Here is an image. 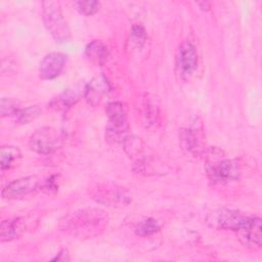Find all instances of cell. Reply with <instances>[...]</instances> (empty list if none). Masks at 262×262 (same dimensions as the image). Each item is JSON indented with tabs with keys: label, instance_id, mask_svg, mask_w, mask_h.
I'll use <instances>...</instances> for the list:
<instances>
[{
	"label": "cell",
	"instance_id": "6da1fadb",
	"mask_svg": "<svg viewBox=\"0 0 262 262\" xmlns=\"http://www.w3.org/2000/svg\"><path fill=\"white\" fill-rule=\"evenodd\" d=\"M108 224L107 214L98 208H85L72 212L60 220L61 231L76 238H93L100 235Z\"/></svg>",
	"mask_w": 262,
	"mask_h": 262
},
{
	"label": "cell",
	"instance_id": "7a4b0ae2",
	"mask_svg": "<svg viewBox=\"0 0 262 262\" xmlns=\"http://www.w3.org/2000/svg\"><path fill=\"white\" fill-rule=\"evenodd\" d=\"M42 15L46 29L56 42H68L71 39V31L63 17L59 2L44 1Z\"/></svg>",
	"mask_w": 262,
	"mask_h": 262
},
{
	"label": "cell",
	"instance_id": "3957f363",
	"mask_svg": "<svg viewBox=\"0 0 262 262\" xmlns=\"http://www.w3.org/2000/svg\"><path fill=\"white\" fill-rule=\"evenodd\" d=\"M90 193L97 203L108 207H124L132 202V194L127 188L112 182L95 184Z\"/></svg>",
	"mask_w": 262,
	"mask_h": 262
},
{
	"label": "cell",
	"instance_id": "277c9868",
	"mask_svg": "<svg viewBox=\"0 0 262 262\" xmlns=\"http://www.w3.org/2000/svg\"><path fill=\"white\" fill-rule=\"evenodd\" d=\"M63 141L64 135L61 131L52 127H41L31 135L29 146L37 154L48 155L59 148Z\"/></svg>",
	"mask_w": 262,
	"mask_h": 262
},
{
	"label": "cell",
	"instance_id": "5b68a950",
	"mask_svg": "<svg viewBox=\"0 0 262 262\" xmlns=\"http://www.w3.org/2000/svg\"><path fill=\"white\" fill-rule=\"evenodd\" d=\"M248 218L249 216L244 215L239 211L221 208L209 213L206 222L216 229L237 231L247 222Z\"/></svg>",
	"mask_w": 262,
	"mask_h": 262
},
{
	"label": "cell",
	"instance_id": "8992f818",
	"mask_svg": "<svg viewBox=\"0 0 262 262\" xmlns=\"http://www.w3.org/2000/svg\"><path fill=\"white\" fill-rule=\"evenodd\" d=\"M207 175L209 179L216 183H227L239 177L241 169L236 160L223 159L207 164Z\"/></svg>",
	"mask_w": 262,
	"mask_h": 262
},
{
	"label": "cell",
	"instance_id": "52a82bcc",
	"mask_svg": "<svg viewBox=\"0 0 262 262\" xmlns=\"http://www.w3.org/2000/svg\"><path fill=\"white\" fill-rule=\"evenodd\" d=\"M244 246L252 250H259L262 245V225L259 217L249 216L243 227L236 231Z\"/></svg>",
	"mask_w": 262,
	"mask_h": 262
},
{
	"label": "cell",
	"instance_id": "ba28073f",
	"mask_svg": "<svg viewBox=\"0 0 262 262\" xmlns=\"http://www.w3.org/2000/svg\"><path fill=\"white\" fill-rule=\"evenodd\" d=\"M40 187V180L36 176H27L9 182L2 190L3 199L13 200L27 195Z\"/></svg>",
	"mask_w": 262,
	"mask_h": 262
},
{
	"label": "cell",
	"instance_id": "9c48e42d",
	"mask_svg": "<svg viewBox=\"0 0 262 262\" xmlns=\"http://www.w3.org/2000/svg\"><path fill=\"white\" fill-rule=\"evenodd\" d=\"M67 56L61 52H50L43 57L39 67V77L51 80L59 76L64 68Z\"/></svg>",
	"mask_w": 262,
	"mask_h": 262
},
{
	"label": "cell",
	"instance_id": "30bf717a",
	"mask_svg": "<svg viewBox=\"0 0 262 262\" xmlns=\"http://www.w3.org/2000/svg\"><path fill=\"white\" fill-rule=\"evenodd\" d=\"M110 91L111 85L107 79L103 75H98L85 85L84 97L89 104L95 106Z\"/></svg>",
	"mask_w": 262,
	"mask_h": 262
},
{
	"label": "cell",
	"instance_id": "8fae6325",
	"mask_svg": "<svg viewBox=\"0 0 262 262\" xmlns=\"http://www.w3.org/2000/svg\"><path fill=\"white\" fill-rule=\"evenodd\" d=\"M177 67L182 76L191 75L198 67V53L195 47L185 42L180 45L177 53Z\"/></svg>",
	"mask_w": 262,
	"mask_h": 262
},
{
	"label": "cell",
	"instance_id": "7c38bea8",
	"mask_svg": "<svg viewBox=\"0 0 262 262\" xmlns=\"http://www.w3.org/2000/svg\"><path fill=\"white\" fill-rule=\"evenodd\" d=\"M84 91L85 85L83 87L81 85H76L71 88H68L60 94L52 98V100L49 103V106L57 112L67 111L74 104H76V102L81 98V96L84 95Z\"/></svg>",
	"mask_w": 262,
	"mask_h": 262
},
{
	"label": "cell",
	"instance_id": "4fadbf2b",
	"mask_svg": "<svg viewBox=\"0 0 262 262\" xmlns=\"http://www.w3.org/2000/svg\"><path fill=\"white\" fill-rule=\"evenodd\" d=\"M27 228V220L25 217H16L1 222L0 239L1 242H9L18 238Z\"/></svg>",
	"mask_w": 262,
	"mask_h": 262
},
{
	"label": "cell",
	"instance_id": "5bb4252c",
	"mask_svg": "<svg viewBox=\"0 0 262 262\" xmlns=\"http://www.w3.org/2000/svg\"><path fill=\"white\" fill-rule=\"evenodd\" d=\"M85 56L94 66H103L108 57V48L100 40L91 41L85 48Z\"/></svg>",
	"mask_w": 262,
	"mask_h": 262
},
{
	"label": "cell",
	"instance_id": "9a60e30c",
	"mask_svg": "<svg viewBox=\"0 0 262 262\" xmlns=\"http://www.w3.org/2000/svg\"><path fill=\"white\" fill-rule=\"evenodd\" d=\"M105 114L110 125L123 126L127 124V112L125 105L120 101L108 102L105 106Z\"/></svg>",
	"mask_w": 262,
	"mask_h": 262
},
{
	"label": "cell",
	"instance_id": "2e32d148",
	"mask_svg": "<svg viewBox=\"0 0 262 262\" xmlns=\"http://www.w3.org/2000/svg\"><path fill=\"white\" fill-rule=\"evenodd\" d=\"M21 158V152L17 146L3 145L0 148V167L1 170H7L16 165Z\"/></svg>",
	"mask_w": 262,
	"mask_h": 262
},
{
	"label": "cell",
	"instance_id": "e0dca14e",
	"mask_svg": "<svg viewBox=\"0 0 262 262\" xmlns=\"http://www.w3.org/2000/svg\"><path fill=\"white\" fill-rule=\"evenodd\" d=\"M143 106V118L148 126H156L160 123V107L149 94H146L142 101Z\"/></svg>",
	"mask_w": 262,
	"mask_h": 262
},
{
	"label": "cell",
	"instance_id": "ac0fdd59",
	"mask_svg": "<svg viewBox=\"0 0 262 262\" xmlns=\"http://www.w3.org/2000/svg\"><path fill=\"white\" fill-rule=\"evenodd\" d=\"M130 136L128 124L123 126H113L110 125L105 130V138L110 143L113 144H124L126 139Z\"/></svg>",
	"mask_w": 262,
	"mask_h": 262
},
{
	"label": "cell",
	"instance_id": "d6986e66",
	"mask_svg": "<svg viewBox=\"0 0 262 262\" xmlns=\"http://www.w3.org/2000/svg\"><path fill=\"white\" fill-rule=\"evenodd\" d=\"M181 146L188 151H195L199 146V141L195 133L191 129H181L179 133Z\"/></svg>",
	"mask_w": 262,
	"mask_h": 262
},
{
	"label": "cell",
	"instance_id": "ffe728a7",
	"mask_svg": "<svg viewBox=\"0 0 262 262\" xmlns=\"http://www.w3.org/2000/svg\"><path fill=\"white\" fill-rule=\"evenodd\" d=\"M160 230L159 222L154 218H146L139 222L135 228V233L138 236H148Z\"/></svg>",
	"mask_w": 262,
	"mask_h": 262
},
{
	"label": "cell",
	"instance_id": "44dd1931",
	"mask_svg": "<svg viewBox=\"0 0 262 262\" xmlns=\"http://www.w3.org/2000/svg\"><path fill=\"white\" fill-rule=\"evenodd\" d=\"M41 114V110L38 105H30L26 108H20L16 114L15 119L20 124H28L31 121L38 118Z\"/></svg>",
	"mask_w": 262,
	"mask_h": 262
},
{
	"label": "cell",
	"instance_id": "7402d4cb",
	"mask_svg": "<svg viewBox=\"0 0 262 262\" xmlns=\"http://www.w3.org/2000/svg\"><path fill=\"white\" fill-rule=\"evenodd\" d=\"M146 41V34L145 30L140 25H134L130 30L129 36V43L132 47L140 48Z\"/></svg>",
	"mask_w": 262,
	"mask_h": 262
},
{
	"label": "cell",
	"instance_id": "603a6c76",
	"mask_svg": "<svg viewBox=\"0 0 262 262\" xmlns=\"http://www.w3.org/2000/svg\"><path fill=\"white\" fill-rule=\"evenodd\" d=\"M75 8L84 15H92L99 10L100 3L94 0H86V1H76L74 2Z\"/></svg>",
	"mask_w": 262,
	"mask_h": 262
},
{
	"label": "cell",
	"instance_id": "cb8c5ba5",
	"mask_svg": "<svg viewBox=\"0 0 262 262\" xmlns=\"http://www.w3.org/2000/svg\"><path fill=\"white\" fill-rule=\"evenodd\" d=\"M19 102L15 99L12 98H6L3 97L1 99V104H0V111H1V116L6 117V116H16V114L19 112Z\"/></svg>",
	"mask_w": 262,
	"mask_h": 262
},
{
	"label": "cell",
	"instance_id": "d4e9b609",
	"mask_svg": "<svg viewBox=\"0 0 262 262\" xmlns=\"http://www.w3.org/2000/svg\"><path fill=\"white\" fill-rule=\"evenodd\" d=\"M57 185H56V183H55V180L53 179V176L52 177H50L49 179H47V180H45L44 181V183H43V185L41 186V188L42 189H45L47 192H50V190H54V191H56L57 190Z\"/></svg>",
	"mask_w": 262,
	"mask_h": 262
},
{
	"label": "cell",
	"instance_id": "484cf974",
	"mask_svg": "<svg viewBox=\"0 0 262 262\" xmlns=\"http://www.w3.org/2000/svg\"><path fill=\"white\" fill-rule=\"evenodd\" d=\"M53 261H69L70 260V257H69V253H68V250L67 249H62L57 255L56 257H54L52 259Z\"/></svg>",
	"mask_w": 262,
	"mask_h": 262
}]
</instances>
